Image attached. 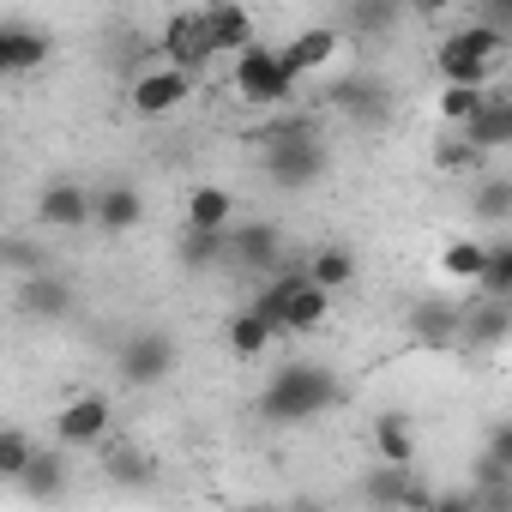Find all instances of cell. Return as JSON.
<instances>
[{"instance_id": "cell-1", "label": "cell", "mask_w": 512, "mask_h": 512, "mask_svg": "<svg viewBox=\"0 0 512 512\" xmlns=\"http://www.w3.org/2000/svg\"><path fill=\"white\" fill-rule=\"evenodd\" d=\"M338 398V374L320 368V362H284L266 392H260V416L278 422V428H296V422H314L326 404Z\"/></svg>"}, {"instance_id": "cell-2", "label": "cell", "mask_w": 512, "mask_h": 512, "mask_svg": "<svg viewBox=\"0 0 512 512\" xmlns=\"http://www.w3.org/2000/svg\"><path fill=\"white\" fill-rule=\"evenodd\" d=\"M229 91H235L241 103H253V109H272V115H284V109L302 103V85L284 73L278 49H266V43L229 55Z\"/></svg>"}, {"instance_id": "cell-3", "label": "cell", "mask_w": 512, "mask_h": 512, "mask_svg": "<svg viewBox=\"0 0 512 512\" xmlns=\"http://www.w3.org/2000/svg\"><path fill=\"white\" fill-rule=\"evenodd\" d=\"M223 260L235 266V272H247V278H272V272H284V229L272 223V217H247V223H229V253Z\"/></svg>"}, {"instance_id": "cell-4", "label": "cell", "mask_w": 512, "mask_h": 512, "mask_svg": "<svg viewBox=\"0 0 512 512\" xmlns=\"http://www.w3.org/2000/svg\"><path fill=\"white\" fill-rule=\"evenodd\" d=\"M260 169H266V181H272V187L302 193V187H314V181L326 175V145H320V133L272 139V145H266V157H260Z\"/></svg>"}, {"instance_id": "cell-5", "label": "cell", "mask_w": 512, "mask_h": 512, "mask_svg": "<svg viewBox=\"0 0 512 512\" xmlns=\"http://www.w3.org/2000/svg\"><path fill=\"white\" fill-rule=\"evenodd\" d=\"M157 55H163V67H175V73H187V79H199V73L217 61V49H211V37H205L199 7L169 13V19H163V31H157Z\"/></svg>"}, {"instance_id": "cell-6", "label": "cell", "mask_w": 512, "mask_h": 512, "mask_svg": "<svg viewBox=\"0 0 512 512\" xmlns=\"http://www.w3.org/2000/svg\"><path fill=\"white\" fill-rule=\"evenodd\" d=\"M115 434V404L103 392H79L73 404H61L55 416V446L61 452H91V446H109Z\"/></svg>"}, {"instance_id": "cell-7", "label": "cell", "mask_w": 512, "mask_h": 512, "mask_svg": "<svg viewBox=\"0 0 512 512\" xmlns=\"http://www.w3.org/2000/svg\"><path fill=\"white\" fill-rule=\"evenodd\" d=\"M362 494H368L374 512H422L428 494H434V482L416 464H374L362 476Z\"/></svg>"}, {"instance_id": "cell-8", "label": "cell", "mask_w": 512, "mask_h": 512, "mask_svg": "<svg viewBox=\"0 0 512 512\" xmlns=\"http://www.w3.org/2000/svg\"><path fill=\"white\" fill-rule=\"evenodd\" d=\"M175 374V338L169 332H133L121 344V386L133 392H151Z\"/></svg>"}, {"instance_id": "cell-9", "label": "cell", "mask_w": 512, "mask_h": 512, "mask_svg": "<svg viewBox=\"0 0 512 512\" xmlns=\"http://www.w3.org/2000/svg\"><path fill=\"white\" fill-rule=\"evenodd\" d=\"M193 97V79L187 73H175V67H145L133 85H127V109L133 115H145V121H163V115H175L181 103Z\"/></svg>"}, {"instance_id": "cell-10", "label": "cell", "mask_w": 512, "mask_h": 512, "mask_svg": "<svg viewBox=\"0 0 512 512\" xmlns=\"http://www.w3.org/2000/svg\"><path fill=\"white\" fill-rule=\"evenodd\" d=\"M410 338L422 350H458V326H464V302L458 296H416L410 308Z\"/></svg>"}, {"instance_id": "cell-11", "label": "cell", "mask_w": 512, "mask_h": 512, "mask_svg": "<svg viewBox=\"0 0 512 512\" xmlns=\"http://www.w3.org/2000/svg\"><path fill=\"white\" fill-rule=\"evenodd\" d=\"M338 49H344V37L332 31V25H302L284 49H278V61H284V73L302 85V79H314V73H326L332 61H338Z\"/></svg>"}, {"instance_id": "cell-12", "label": "cell", "mask_w": 512, "mask_h": 512, "mask_svg": "<svg viewBox=\"0 0 512 512\" xmlns=\"http://www.w3.org/2000/svg\"><path fill=\"white\" fill-rule=\"evenodd\" d=\"M37 223L55 229V235L91 229V187H85V181H49V187L37 193Z\"/></svg>"}, {"instance_id": "cell-13", "label": "cell", "mask_w": 512, "mask_h": 512, "mask_svg": "<svg viewBox=\"0 0 512 512\" xmlns=\"http://www.w3.org/2000/svg\"><path fill=\"white\" fill-rule=\"evenodd\" d=\"M49 55H55L49 31H37V25H25V19H0V79H25V73H37Z\"/></svg>"}, {"instance_id": "cell-14", "label": "cell", "mask_w": 512, "mask_h": 512, "mask_svg": "<svg viewBox=\"0 0 512 512\" xmlns=\"http://www.w3.org/2000/svg\"><path fill=\"white\" fill-rule=\"evenodd\" d=\"M25 500H37V506H55L67 488H73V452H61V446H37L31 452V464H25V476L13 482Z\"/></svg>"}, {"instance_id": "cell-15", "label": "cell", "mask_w": 512, "mask_h": 512, "mask_svg": "<svg viewBox=\"0 0 512 512\" xmlns=\"http://www.w3.org/2000/svg\"><path fill=\"white\" fill-rule=\"evenodd\" d=\"M512 338V302H464V326H458V350L470 356H488Z\"/></svg>"}, {"instance_id": "cell-16", "label": "cell", "mask_w": 512, "mask_h": 512, "mask_svg": "<svg viewBox=\"0 0 512 512\" xmlns=\"http://www.w3.org/2000/svg\"><path fill=\"white\" fill-rule=\"evenodd\" d=\"M458 133H464V145H470V151H482V157L506 151V145H512V97H506V85H494V91H488V103H482Z\"/></svg>"}, {"instance_id": "cell-17", "label": "cell", "mask_w": 512, "mask_h": 512, "mask_svg": "<svg viewBox=\"0 0 512 512\" xmlns=\"http://www.w3.org/2000/svg\"><path fill=\"white\" fill-rule=\"evenodd\" d=\"M91 223H97L103 235H127V229H139V223H145V193H139L133 181H109V187H97V193H91Z\"/></svg>"}, {"instance_id": "cell-18", "label": "cell", "mask_w": 512, "mask_h": 512, "mask_svg": "<svg viewBox=\"0 0 512 512\" xmlns=\"http://www.w3.org/2000/svg\"><path fill=\"white\" fill-rule=\"evenodd\" d=\"M199 19H205V37H211L217 55H241V49L260 43V31H253V13L235 7V0H211V7H199Z\"/></svg>"}, {"instance_id": "cell-19", "label": "cell", "mask_w": 512, "mask_h": 512, "mask_svg": "<svg viewBox=\"0 0 512 512\" xmlns=\"http://www.w3.org/2000/svg\"><path fill=\"white\" fill-rule=\"evenodd\" d=\"M19 308L31 320H67L73 314V284L61 272H37V278H19Z\"/></svg>"}, {"instance_id": "cell-20", "label": "cell", "mask_w": 512, "mask_h": 512, "mask_svg": "<svg viewBox=\"0 0 512 512\" xmlns=\"http://www.w3.org/2000/svg\"><path fill=\"white\" fill-rule=\"evenodd\" d=\"M368 440H374L380 464H416V416L410 410H380L368 422Z\"/></svg>"}, {"instance_id": "cell-21", "label": "cell", "mask_w": 512, "mask_h": 512, "mask_svg": "<svg viewBox=\"0 0 512 512\" xmlns=\"http://www.w3.org/2000/svg\"><path fill=\"white\" fill-rule=\"evenodd\" d=\"M229 223H235V193H223L217 181H199V187L187 193L181 229H211V235H223Z\"/></svg>"}, {"instance_id": "cell-22", "label": "cell", "mask_w": 512, "mask_h": 512, "mask_svg": "<svg viewBox=\"0 0 512 512\" xmlns=\"http://www.w3.org/2000/svg\"><path fill=\"white\" fill-rule=\"evenodd\" d=\"M302 278L314 284V290H326V296H338V290H350L356 284V253L350 247H314L308 253V266H302Z\"/></svg>"}, {"instance_id": "cell-23", "label": "cell", "mask_w": 512, "mask_h": 512, "mask_svg": "<svg viewBox=\"0 0 512 512\" xmlns=\"http://www.w3.org/2000/svg\"><path fill=\"white\" fill-rule=\"evenodd\" d=\"M398 19H404V13L392 7V0H350V7L338 13V25H332V31H338V37L350 31V37H362V43H368V37H386Z\"/></svg>"}, {"instance_id": "cell-24", "label": "cell", "mask_w": 512, "mask_h": 512, "mask_svg": "<svg viewBox=\"0 0 512 512\" xmlns=\"http://www.w3.org/2000/svg\"><path fill=\"white\" fill-rule=\"evenodd\" d=\"M223 253H229V229H223V235H211V229H181L175 266H181V272H217Z\"/></svg>"}, {"instance_id": "cell-25", "label": "cell", "mask_w": 512, "mask_h": 512, "mask_svg": "<svg viewBox=\"0 0 512 512\" xmlns=\"http://www.w3.org/2000/svg\"><path fill=\"white\" fill-rule=\"evenodd\" d=\"M272 326L260 320V314H247V308H235L229 314V326H223V344H229V356H241V362H253V356H266L272 350Z\"/></svg>"}, {"instance_id": "cell-26", "label": "cell", "mask_w": 512, "mask_h": 512, "mask_svg": "<svg viewBox=\"0 0 512 512\" xmlns=\"http://www.w3.org/2000/svg\"><path fill=\"white\" fill-rule=\"evenodd\" d=\"M326 320H332V296L314 290V284H302V290L290 296V308H284V332H290V338H308V332H320Z\"/></svg>"}, {"instance_id": "cell-27", "label": "cell", "mask_w": 512, "mask_h": 512, "mask_svg": "<svg viewBox=\"0 0 512 512\" xmlns=\"http://www.w3.org/2000/svg\"><path fill=\"white\" fill-rule=\"evenodd\" d=\"M332 103H338L344 115H368V121H386V109H392V97H386L380 79H344V85L332 91Z\"/></svg>"}, {"instance_id": "cell-28", "label": "cell", "mask_w": 512, "mask_h": 512, "mask_svg": "<svg viewBox=\"0 0 512 512\" xmlns=\"http://www.w3.org/2000/svg\"><path fill=\"white\" fill-rule=\"evenodd\" d=\"M476 302H512V241H488V260L476 278Z\"/></svg>"}, {"instance_id": "cell-29", "label": "cell", "mask_w": 512, "mask_h": 512, "mask_svg": "<svg viewBox=\"0 0 512 512\" xmlns=\"http://www.w3.org/2000/svg\"><path fill=\"white\" fill-rule=\"evenodd\" d=\"M470 211H476L482 223L506 229V223H512V181H506V175H482L476 193H470Z\"/></svg>"}, {"instance_id": "cell-30", "label": "cell", "mask_w": 512, "mask_h": 512, "mask_svg": "<svg viewBox=\"0 0 512 512\" xmlns=\"http://www.w3.org/2000/svg\"><path fill=\"white\" fill-rule=\"evenodd\" d=\"M482 260H488V241H446V253H440V272H446L452 284H470V290H476V278H482Z\"/></svg>"}, {"instance_id": "cell-31", "label": "cell", "mask_w": 512, "mask_h": 512, "mask_svg": "<svg viewBox=\"0 0 512 512\" xmlns=\"http://www.w3.org/2000/svg\"><path fill=\"white\" fill-rule=\"evenodd\" d=\"M482 163H488V157L470 151L458 127H440V139H434V169H446V175H476Z\"/></svg>"}, {"instance_id": "cell-32", "label": "cell", "mask_w": 512, "mask_h": 512, "mask_svg": "<svg viewBox=\"0 0 512 512\" xmlns=\"http://www.w3.org/2000/svg\"><path fill=\"white\" fill-rule=\"evenodd\" d=\"M103 464H109V476L127 482V488H145V482L157 476V464H151L139 446H103Z\"/></svg>"}, {"instance_id": "cell-33", "label": "cell", "mask_w": 512, "mask_h": 512, "mask_svg": "<svg viewBox=\"0 0 512 512\" xmlns=\"http://www.w3.org/2000/svg\"><path fill=\"white\" fill-rule=\"evenodd\" d=\"M31 452H37L31 428H0V482H19L25 464H31Z\"/></svg>"}, {"instance_id": "cell-34", "label": "cell", "mask_w": 512, "mask_h": 512, "mask_svg": "<svg viewBox=\"0 0 512 512\" xmlns=\"http://www.w3.org/2000/svg\"><path fill=\"white\" fill-rule=\"evenodd\" d=\"M488 91H494V85H488ZM488 91H452V85H440L434 109H440V121H446V127H464V121L488 103Z\"/></svg>"}, {"instance_id": "cell-35", "label": "cell", "mask_w": 512, "mask_h": 512, "mask_svg": "<svg viewBox=\"0 0 512 512\" xmlns=\"http://www.w3.org/2000/svg\"><path fill=\"white\" fill-rule=\"evenodd\" d=\"M470 494H494V488H512V464H500V458H488V452H476V464H470V482H464Z\"/></svg>"}, {"instance_id": "cell-36", "label": "cell", "mask_w": 512, "mask_h": 512, "mask_svg": "<svg viewBox=\"0 0 512 512\" xmlns=\"http://www.w3.org/2000/svg\"><path fill=\"white\" fill-rule=\"evenodd\" d=\"M422 512H476V494H470L464 482H452V488H434Z\"/></svg>"}, {"instance_id": "cell-37", "label": "cell", "mask_w": 512, "mask_h": 512, "mask_svg": "<svg viewBox=\"0 0 512 512\" xmlns=\"http://www.w3.org/2000/svg\"><path fill=\"white\" fill-rule=\"evenodd\" d=\"M482 452L500 458V464H512V422H488V446Z\"/></svg>"}, {"instance_id": "cell-38", "label": "cell", "mask_w": 512, "mask_h": 512, "mask_svg": "<svg viewBox=\"0 0 512 512\" xmlns=\"http://www.w3.org/2000/svg\"><path fill=\"white\" fill-rule=\"evenodd\" d=\"M476 512H512V488H494V494H476Z\"/></svg>"}, {"instance_id": "cell-39", "label": "cell", "mask_w": 512, "mask_h": 512, "mask_svg": "<svg viewBox=\"0 0 512 512\" xmlns=\"http://www.w3.org/2000/svg\"><path fill=\"white\" fill-rule=\"evenodd\" d=\"M290 512H320V506H314V500H296V506H290Z\"/></svg>"}, {"instance_id": "cell-40", "label": "cell", "mask_w": 512, "mask_h": 512, "mask_svg": "<svg viewBox=\"0 0 512 512\" xmlns=\"http://www.w3.org/2000/svg\"><path fill=\"white\" fill-rule=\"evenodd\" d=\"M229 512H272V506H229Z\"/></svg>"}]
</instances>
